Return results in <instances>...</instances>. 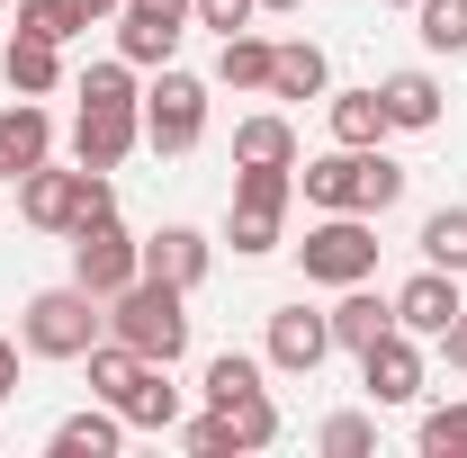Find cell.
<instances>
[{"label":"cell","mask_w":467,"mask_h":458,"mask_svg":"<svg viewBox=\"0 0 467 458\" xmlns=\"http://www.w3.org/2000/svg\"><path fill=\"white\" fill-rule=\"evenodd\" d=\"M315 441H324L333 458H368V450H378V422H368V413H333Z\"/></svg>","instance_id":"cell-31"},{"label":"cell","mask_w":467,"mask_h":458,"mask_svg":"<svg viewBox=\"0 0 467 458\" xmlns=\"http://www.w3.org/2000/svg\"><path fill=\"white\" fill-rule=\"evenodd\" d=\"M387 324H396V297H368V279L342 287V306H333V350H368Z\"/></svg>","instance_id":"cell-20"},{"label":"cell","mask_w":467,"mask_h":458,"mask_svg":"<svg viewBox=\"0 0 467 458\" xmlns=\"http://www.w3.org/2000/svg\"><path fill=\"white\" fill-rule=\"evenodd\" d=\"M359 387H368V404H413L422 396V350H413L405 324H387L378 342L359 350Z\"/></svg>","instance_id":"cell-11"},{"label":"cell","mask_w":467,"mask_h":458,"mask_svg":"<svg viewBox=\"0 0 467 458\" xmlns=\"http://www.w3.org/2000/svg\"><path fill=\"white\" fill-rule=\"evenodd\" d=\"M0 72H9V90H18V99H46V90L63 81V46H55V36H27V27H18V36L0 46Z\"/></svg>","instance_id":"cell-15"},{"label":"cell","mask_w":467,"mask_h":458,"mask_svg":"<svg viewBox=\"0 0 467 458\" xmlns=\"http://www.w3.org/2000/svg\"><path fill=\"white\" fill-rule=\"evenodd\" d=\"M296 261H306V279H324V287H359L378 270V225L368 216H324L296 243Z\"/></svg>","instance_id":"cell-7"},{"label":"cell","mask_w":467,"mask_h":458,"mask_svg":"<svg viewBox=\"0 0 467 458\" xmlns=\"http://www.w3.org/2000/svg\"><path fill=\"white\" fill-rule=\"evenodd\" d=\"M243 387H261V359H243V350H225V359H207V378H198V396H207V404L243 396Z\"/></svg>","instance_id":"cell-30"},{"label":"cell","mask_w":467,"mask_h":458,"mask_svg":"<svg viewBox=\"0 0 467 458\" xmlns=\"http://www.w3.org/2000/svg\"><path fill=\"white\" fill-rule=\"evenodd\" d=\"M261 9H296V0H261Z\"/></svg>","instance_id":"cell-36"},{"label":"cell","mask_w":467,"mask_h":458,"mask_svg":"<svg viewBox=\"0 0 467 458\" xmlns=\"http://www.w3.org/2000/svg\"><path fill=\"white\" fill-rule=\"evenodd\" d=\"M126 441V413L117 404H90V413H63L55 422V458H109Z\"/></svg>","instance_id":"cell-21"},{"label":"cell","mask_w":467,"mask_h":458,"mask_svg":"<svg viewBox=\"0 0 467 458\" xmlns=\"http://www.w3.org/2000/svg\"><path fill=\"white\" fill-rule=\"evenodd\" d=\"M216 422H225V450H270L279 441V404H270V387H243V396L207 404Z\"/></svg>","instance_id":"cell-17"},{"label":"cell","mask_w":467,"mask_h":458,"mask_svg":"<svg viewBox=\"0 0 467 458\" xmlns=\"http://www.w3.org/2000/svg\"><path fill=\"white\" fill-rule=\"evenodd\" d=\"M378 99H387V126H405V135H431L441 126V81L431 72H387Z\"/></svg>","instance_id":"cell-18"},{"label":"cell","mask_w":467,"mask_h":458,"mask_svg":"<svg viewBox=\"0 0 467 458\" xmlns=\"http://www.w3.org/2000/svg\"><path fill=\"white\" fill-rule=\"evenodd\" d=\"M306 198L324 216H387L405 198V172L378 153V144H333L324 162H306Z\"/></svg>","instance_id":"cell-1"},{"label":"cell","mask_w":467,"mask_h":458,"mask_svg":"<svg viewBox=\"0 0 467 458\" xmlns=\"http://www.w3.org/2000/svg\"><path fill=\"white\" fill-rule=\"evenodd\" d=\"M243 162H279V172H296V126L288 117H243L234 126V172Z\"/></svg>","instance_id":"cell-22"},{"label":"cell","mask_w":467,"mask_h":458,"mask_svg":"<svg viewBox=\"0 0 467 458\" xmlns=\"http://www.w3.org/2000/svg\"><path fill=\"white\" fill-rule=\"evenodd\" d=\"M109 333L126 350H144V359L171 369L180 350H189V287H171V279H126L109 297Z\"/></svg>","instance_id":"cell-2"},{"label":"cell","mask_w":467,"mask_h":458,"mask_svg":"<svg viewBox=\"0 0 467 458\" xmlns=\"http://www.w3.org/2000/svg\"><path fill=\"white\" fill-rule=\"evenodd\" d=\"M46 153H55V117L36 109V99H9V109H0V180L18 189Z\"/></svg>","instance_id":"cell-13"},{"label":"cell","mask_w":467,"mask_h":458,"mask_svg":"<svg viewBox=\"0 0 467 458\" xmlns=\"http://www.w3.org/2000/svg\"><path fill=\"white\" fill-rule=\"evenodd\" d=\"M18 216L36 234H81L90 216H117V189H109V172H55V162H36V172L18 180Z\"/></svg>","instance_id":"cell-4"},{"label":"cell","mask_w":467,"mask_h":458,"mask_svg":"<svg viewBox=\"0 0 467 458\" xmlns=\"http://www.w3.org/2000/svg\"><path fill=\"white\" fill-rule=\"evenodd\" d=\"M18 342L36 350V359H90V342H109V297H90V287H36L27 297V315H18Z\"/></svg>","instance_id":"cell-3"},{"label":"cell","mask_w":467,"mask_h":458,"mask_svg":"<svg viewBox=\"0 0 467 458\" xmlns=\"http://www.w3.org/2000/svg\"><path fill=\"white\" fill-rule=\"evenodd\" d=\"M441 342H450V369H467V306L450 315V333H441Z\"/></svg>","instance_id":"cell-34"},{"label":"cell","mask_w":467,"mask_h":458,"mask_svg":"<svg viewBox=\"0 0 467 458\" xmlns=\"http://www.w3.org/2000/svg\"><path fill=\"white\" fill-rule=\"evenodd\" d=\"M189 18H198V0H126L117 9V55L126 63H171Z\"/></svg>","instance_id":"cell-10"},{"label":"cell","mask_w":467,"mask_h":458,"mask_svg":"<svg viewBox=\"0 0 467 458\" xmlns=\"http://www.w3.org/2000/svg\"><path fill=\"white\" fill-rule=\"evenodd\" d=\"M72 279L90 287V297H117L126 279H144V243L117 225V216H90V225L72 234Z\"/></svg>","instance_id":"cell-8"},{"label":"cell","mask_w":467,"mask_h":458,"mask_svg":"<svg viewBox=\"0 0 467 458\" xmlns=\"http://www.w3.org/2000/svg\"><path fill=\"white\" fill-rule=\"evenodd\" d=\"M422 261H431V270H459V279H467V207H441V216H422Z\"/></svg>","instance_id":"cell-27"},{"label":"cell","mask_w":467,"mask_h":458,"mask_svg":"<svg viewBox=\"0 0 467 458\" xmlns=\"http://www.w3.org/2000/svg\"><path fill=\"white\" fill-rule=\"evenodd\" d=\"M450 315H459V270H413L396 287V324L405 333H450Z\"/></svg>","instance_id":"cell-14"},{"label":"cell","mask_w":467,"mask_h":458,"mask_svg":"<svg viewBox=\"0 0 467 458\" xmlns=\"http://www.w3.org/2000/svg\"><path fill=\"white\" fill-rule=\"evenodd\" d=\"M324 81H333L324 46H270V90H279V99H315Z\"/></svg>","instance_id":"cell-23"},{"label":"cell","mask_w":467,"mask_h":458,"mask_svg":"<svg viewBox=\"0 0 467 458\" xmlns=\"http://www.w3.org/2000/svg\"><path fill=\"white\" fill-rule=\"evenodd\" d=\"M387 135V99L378 90H342L333 99V144H378Z\"/></svg>","instance_id":"cell-26"},{"label":"cell","mask_w":467,"mask_h":458,"mask_svg":"<svg viewBox=\"0 0 467 458\" xmlns=\"http://www.w3.org/2000/svg\"><path fill=\"white\" fill-rule=\"evenodd\" d=\"M324 350H333V315H306V306H279V315H270V342H261L270 369L315 378V369H324Z\"/></svg>","instance_id":"cell-12"},{"label":"cell","mask_w":467,"mask_h":458,"mask_svg":"<svg viewBox=\"0 0 467 458\" xmlns=\"http://www.w3.org/2000/svg\"><path fill=\"white\" fill-rule=\"evenodd\" d=\"M252 9H261V0H198V27L234 36V27H252Z\"/></svg>","instance_id":"cell-32"},{"label":"cell","mask_w":467,"mask_h":458,"mask_svg":"<svg viewBox=\"0 0 467 458\" xmlns=\"http://www.w3.org/2000/svg\"><path fill=\"white\" fill-rule=\"evenodd\" d=\"M117 413H126L135 432H171V422H180V387H171V369H162V359H144V378L117 396Z\"/></svg>","instance_id":"cell-19"},{"label":"cell","mask_w":467,"mask_h":458,"mask_svg":"<svg viewBox=\"0 0 467 458\" xmlns=\"http://www.w3.org/2000/svg\"><path fill=\"white\" fill-rule=\"evenodd\" d=\"M63 9V27H72V36H81V27H99V18H117V9H126V0H55Z\"/></svg>","instance_id":"cell-33"},{"label":"cell","mask_w":467,"mask_h":458,"mask_svg":"<svg viewBox=\"0 0 467 458\" xmlns=\"http://www.w3.org/2000/svg\"><path fill=\"white\" fill-rule=\"evenodd\" d=\"M144 279L198 287V279H207V234H198V225H162L153 243H144Z\"/></svg>","instance_id":"cell-16"},{"label":"cell","mask_w":467,"mask_h":458,"mask_svg":"<svg viewBox=\"0 0 467 458\" xmlns=\"http://www.w3.org/2000/svg\"><path fill=\"white\" fill-rule=\"evenodd\" d=\"M288 198H296V172H279V162H243V172H234V252H243V261L279 252Z\"/></svg>","instance_id":"cell-5"},{"label":"cell","mask_w":467,"mask_h":458,"mask_svg":"<svg viewBox=\"0 0 467 458\" xmlns=\"http://www.w3.org/2000/svg\"><path fill=\"white\" fill-rule=\"evenodd\" d=\"M387 9H413V0H387Z\"/></svg>","instance_id":"cell-37"},{"label":"cell","mask_w":467,"mask_h":458,"mask_svg":"<svg viewBox=\"0 0 467 458\" xmlns=\"http://www.w3.org/2000/svg\"><path fill=\"white\" fill-rule=\"evenodd\" d=\"M413 18H422V46L431 55H459L467 46V0H413Z\"/></svg>","instance_id":"cell-28"},{"label":"cell","mask_w":467,"mask_h":458,"mask_svg":"<svg viewBox=\"0 0 467 458\" xmlns=\"http://www.w3.org/2000/svg\"><path fill=\"white\" fill-rule=\"evenodd\" d=\"M216 81H225V90H270V46L234 27V36H225V55H216Z\"/></svg>","instance_id":"cell-25"},{"label":"cell","mask_w":467,"mask_h":458,"mask_svg":"<svg viewBox=\"0 0 467 458\" xmlns=\"http://www.w3.org/2000/svg\"><path fill=\"white\" fill-rule=\"evenodd\" d=\"M18 387V342H0V396Z\"/></svg>","instance_id":"cell-35"},{"label":"cell","mask_w":467,"mask_h":458,"mask_svg":"<svg viewBox=\"0 0 467 458\" xmlns=\"http://www.w3.org/2000/svg\"><path fill=\"white\" fill-rule=\"evenodd\" d=\"M135 378H144V350H126L117 333H109V342H90V396H99V404H117Z\"/></svg>","instance_id":"cell-24"},{"label":"cell","mask_w":467,"mask_h":458,"mask_svg":"<svg viewBox=\"0 0 467 458\" xmlns=\"http://www.w3.org/2000/svg\"><path fill=\"white\" fill-rule=\"evenodd\" d=\"M422 458H467V404H431L422 413Z\"/></svg>","instance_id":"cell-29"},{"label":"cell","mask_w":467,"mask_h":458,"mask_svg":"<svg viewBox=\"0 0 467 458\" xmlns=\"http://www.w3.org/2000/svg\"><path fill=\"white\" fill-rule=\"evenodd\" d=\"M198 135H207V81L162 63V81L144 90V144L153 153H198Z\"/></svg>","instance_id":"cell-6"},{"label":"cell","mask_w":467,"mask_h":458,"mask_svg":"<svg viewBox=\"0 0 467 458\" xmlns=\"http://www.w3.org/2000/svg\"><path fill=\"white\" fill-rule=\"evenodd\" d=\"M135 144H144V109L135 99H81V126H72L81 172H117Z\"/></svg>","instance_id":"cell-9"}]
</instances>
